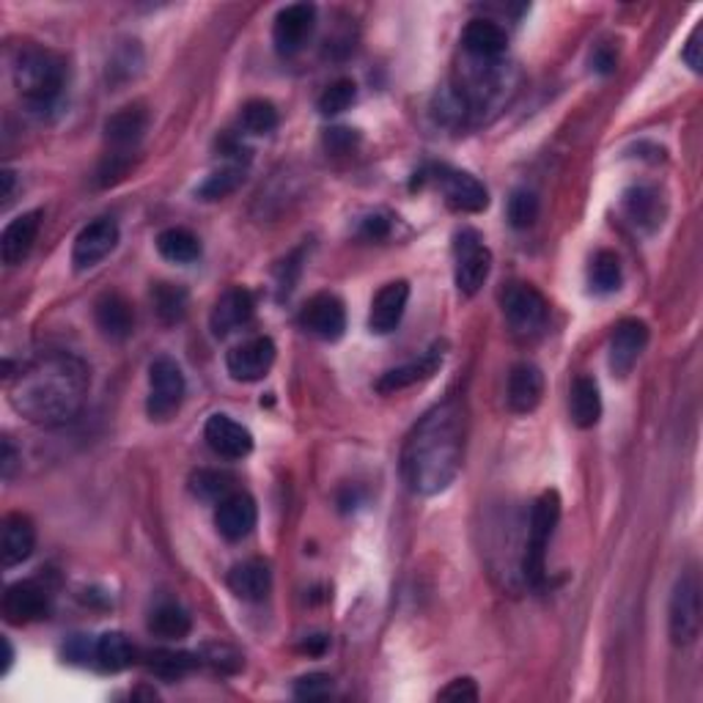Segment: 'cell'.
<instances>
[{"label": "cell", "instance_id": "f546056e", "mask_svg": "<svg viewBox=\"0 0 703 703\" xmlns=\"http://www.w3.org/2000/svg\"><path fill=\"white\" fill-rule=\"evenodd\" d=\"M569 412L574 426L580 428H593L602 417V393H599V384L593 377H577L571 382L569 393Z\"/></svg>", "mask_w": 703, "mask_h": 703}, {"label": "cell", "instance_id": "7402d4cb", "mask_svg": "<svg viewBox=\"0 0 703 703\" xmlns=\"http://www.w3.org/2000/svg\"><path fill=\"white\" fill-rule=\"evenodd\" d=\"M42 209H33V212L20 214V217L11 220L3 228V236H0V258L9 267H16L27 258V253L36 245L38 228H42Z\"/></svg>", "mask_w": 703, "mask_h": 703}, {"label": "cell", "instance_id": "83f0119b", "mask_svg": "<svg viewBox=\"0 0 703 703\" xmlns=\"http://www.w3.org/2000/svg\"><path fill=\"white\" fill-rule=\"evenodd\" d=\"M465 49L478 60H498L509 49V36L503 25L492 20H472L461 33Z\"/></svg>", "mask_w": 703, "mask_h": 703}, {"label": "cell", "instance_id": "ab89813d", "mask_svg": "<svg viewBox=\"0 0 703 703\" xmlns=\"http://www.w3.org/2000/svg\"><path fill=\"white\" fill-rule=\"evenodd\" d=\"M355 99H357L355 82L341 77V80L330 82V86L322 91V97H319V113L338 115L344 113V110H349L352 104H355Z\"/></svg>", "mask_w": 703, "mask_h": 703}, {"label": "cell", "instance_id": "484cf974", "mask_svg": "<svg viewBox=\"0 0 703 703\" xmlns=\"http://www.w3.org/2000/svg\"><path fill=\"white\" fill-rule=\"evenodd\" d=\"M439 366H443V349L434 346V349H428L426 355H421L417 360L406 362V366H399V368H390L388 373H382V377L377 379V390L384 395L399 393V390L432 377Z\"/></svg>", "mask_w": 703, "mask_h": 703}, {"label": "cell", "instance_id": "7c38bea8", "mask_svg": "<svg viewBox=\"0 0 703 703\" xmlns=\"http://www.w3.org/2000/svg\"><path fill=\"white\" fill-rule=\"evenodd\" d=\"M119 245V225L110 217H99L93 223H88L86 228L77 234L75 247H71V264L75 269H91L99 261L110 256Z\"/></svg>", "mask_w": 703, "mask_h": 703}, {"label": "cell", "instance_id": "cb8c5ba5", "mask_svg": "<svg viewBox=\"0 0 703 703\" xmlns=\"http://www.w3.org/2000/svg\"><path fill=\"white\" fill-rule=\"evenodd\" d=\"M148 130V113L141 104H130V108H121L104 121V137H108L110 146L115 148V154H124L130 148H135L143 141Z\"/></svg>", "mask_w": 703, "mask_h": 703}, {"label": "cell", "instance_id": "1f68e13d", "mask_svg": "<svg viewBox=\"0 0 703 703\" xmlns=\"http://www.w3.org/2000/svg\"><path fill=\"white\" fill-rule=\"evenodd\" d=\"M157 250L159 256L174 264H192L201 258V239L190 228L174 225V228L159 231Z\"/></svg>", "mask_w": 703, "mask_h": 703}, {"label": "cell", "instance_id": "681fc988", "mask_svg": "<svg viewBox=\"0 0 703 703\" xmlns=\"http://www.w3.org/2000/svg\"><path fill=\"white\" fill-rule=\"evenodd\" d=\"M324 648H327V637L313 635V637H308L305 646H302V651H305V654H324Z\"/></svg>", "mask_w": 703, "mask_h": 703}, {"label": "cell", "instance_id": "4dcf8cb0", "mask_svg": "<svg viewBox=\"0 0 703 703\" xmlns=\"http://www.w3.org/2000/svg\"><path fill=\"white\" fill-rule=\"evenodd\" d=\"M190 613L176 602L157 604L152 610V615H148V632L154 637H163V640H181V637L190 635Z\"/></svg>", "mask_w": 703, "mask_h": 703}, {"label": "cell", "instance_id": "4316f807", "mask_svg": "<svg viewBox=\"0 0 703 703\" xmlns=\"http://www.w3.org/2000/svg\"><path fill=\"white\" fill-rule=\"evenodd\" d=\"M624 214L632 220V225L640 231H654L662 225L665 203L654 187L637 185L624 192Z\"/></svg>", "mask_w": 703, "mask_h": 703}, {"label": "cell", "instance_id": "30bf717a", "mask_svg": "<svg viewBox=\"0 0 703 703\" xmlns=\"http://www.w3.org/2000/svg\"><path fill=\"white\" fill-rule=\"evenodd\" d=\"M316 27V9L311 3H291L278 11L272 25V44L280 55H297Z\"/></svg>", "mask_w": 703, "mask_h": 703}, {"label": "cell", "instance_id": "b9f144b4", "mask_svg": "<svg viewBox=\"0 0 703 703\" xmlns=\"http://www.w3.org/2000/svg\"><path fill=\"white\" fill-rule=\"evenodd\" d=\"M333 695V679L327 673H308L294 681V698L300 701H324Z\"/></svg>", "mask_w": 703, "mask_h": 703}, {"label": "cell", "instance_id": "ffe728a7", "mask_svg": "<svg viewBox=\"0 0 703 703\" xmlns=\"http://www.w3.org/2000/svg\"><path fill=\"white\" fill-rule=\"evenodd\" d=\"M406 302H410V283L406 280H393V283H384L377 291L371 302V313H368V327L377 335L393 333L401 324V316L406 311Z\"/></svg>", "mask_w": 703, "mask_h": 703}, {"label": "cell", "instance_id": "8992f818", "mask_svg": "<svg viewBox=\"0 0 703 703\" xmlns=\"http://www.w3.org/2000/svg\"><path fill=\"white\" fill-rule=\"evenodd\" d=\"M185 373H181L179 362L174 357L163 355L152 360L148 366V399L146 412L152 421H170L179 412L181 401H185Z\"/></svg>", "mask_w": 703, "mask_h": 703}, {"label": "cell", "instance_id": "816d5d0a", "mask_svg": "<svg viewBox=\"0 0 703 703\" xmlns=\"http://www.w3.org/2000/svg\"><path fill=\"white\" fill-rule=\"evenodd\" d=\"M11 659H14V651H11V643L3 637V668H0V673L11 668Z\"/></svg>", "mask_w": 703, "mask_h": 703}, {"label": "cell", "instance_id": "e0dca14e", "mask_svg": "<svg viewBox=\"0 0 703 703\" xmlns=\"http://www.w3.org/2000/svg\"><path fill=\"white\" fill-rule=\"evenodd\" d=\"M258 520L256 500L247 492H231L228 498H223L214 509V525H217L220 536L228 538V542H242L253 533Z\"/></svg>", "mask_w": 703, "mask_h": 703}, {"label": "cell", "instance_id": "6da1fadb", "mask_svg": "<svg viewBox=\"0 0 703 703\" xmlns=\"http://www.w3.org/2000/svg\"><path fill=\"white\" fill-rule=\"evenodd\" d=\"M88 388L91 373L80 357L47 352L9 379V401L33 426L58 428L80 415Z\"/></svg>", "mask_w": 703, "mask_h": 703}, {"label": "cell", "instance_id": "f907efd6", "mask_svg": "<svg viewBox=\"0 0 703 703\" xmlns=\"http://www.w3.org/2000/svg\"><path fill=\"white\" fill-rule=\"evenodd\" d=\"M0 181H3V190H0V198H3V203L11 201V190H14V170L5 168L3 174H0Z\"/></svg>", "mask_w": 703, "mask_h": 703}, {"label": "cell", "instance_id": "7dc6e473", "mask_svg": "<svg viewBox=\"0 0 703 703\" xmlns=\"http://www.w3.org/2000/svg\"><path fill=\"white\" fill-rule=\"evenodd\" d=\"M388 220L384 217H368L366 223H362V236H368V239H379V236L388 234Z\"/></svg>", "mask_w": 703, "mask_h": 703}, {"label": "cell", "instance_id": "836d02e7", "mask_svg": "<svg viewBox=\"0 0 703 703\" xmlns=\"http://www.w3.org/2000/svg\"><path fill=\"white\" fill-rule=\"evenodd\" d=\"M190 492L198 500H207V503H220V500L234 492V476L225 470L203 467V470H196L190 476Z\"/></svg>", "mask_w": 703, "mask_h": 703}, {"label": "cell", "instance_id": "bcb514c9", "mask_svg": "<svg viewBox=\"0 0 703 703\" xmlns=\"http://www.w3.org/2000/svg\"><path fill=\"white\" fill-rule=\"evenodd\" d=\"M593 69L599 71V75H610V71L615 69V53L607 47V44H602V47H596V53H593Z\"/></svg>", "mask_w": 703, "mask_h": 703}, {"label": "cell", "instance_id": "ba28073f", "mask_svg": "<svg viewBox=\"0 0 703 703\" xmlns=\"http://www.w3.org/2000/svg\"><path fill=\"white\" fill-rule=\"evenodd\" d=\"M503 313L509 327L522 338L542 333L547 324L549 305L542 291L531 283H511L503 291Z\"/></svg>", "mask_w": 703, "mask_h": 703}, {"label": "cell", "instance_id": "74e56055", "mask_svg": "<svg viewBox=\"0 0 703 703\" xmlns=\"http://www.w3.org/2000/svg\"><path fill=\"white\" fill-rule=\"evenodd\" d=\"M242 130L250 135H269L278 130V110L267 99H250L239 113Z\"/></svg>", "mask_w": 703, "mask_h": 703}, {"label": "cell", "instance_id": "7a4b0ae2", "mask_svg": "<svg viewBox=\"0 0 703 703\" xmlns=\"http://www.w3.org/2000/svg\"><path fill=\"white\" fill-rule=\"evenodd\" d=\"M465 406L456 399L432 406L412 426L401 448V476L412 492L432 498L454 483L465 459Z\"/></svg>", "mask_w": 703, "mask_h": 703}, {"label": "cell", "instance_id": "2e32d148", "mask_svg": "<svg viewBox=\"0 0 703 703\" xmlns=\"http://www.w3.org/2000/svg\"><path fill=\"white\" fill-rule=\"evenodd\" d=\"M203 439L223 459H245L253 450V434L231 415L214 412L203 426Z\"/></svg>", "mask_w": 703, "mask_h": 703}, {"label": "cell", "instance_id": "f35d334b", "mask_svg": "<svg viewBox=\"0 0 703 703\" xmlns=\"http://www.w3.org/2000/svg\"><path fill=\"white\" fill-rule=\"evenodd\" d=\"M538 196L533 190H527V187H520V190L511 192L509 198V207H505V214H509V223L514 225V228L525 231L531 228L533 223L538 220Z\"/></svg>", "mask_w": 703, "mask_h": 703}, {"label": "cell", "instance_id": "ee69618b", "mask_svg": "<svg viewBox=\"0 0 703 703\" xmlns=\"http://www.w3.org/2000/svg\"><path fill=\"white\" fill-rule=\"evenodd\" d=\"M701 36H703V25L698 22L695 27H692L690 38H687L684 44V53H681V58H684V64L690 66L692 71H701L703 69V55H701Z\"/></svg>", "mask_w": 703, "mask_h": 703}, {"label": "cell", "instance_id": "44dd1931", "mask_svg": "<svg viewBox=\"0 0 703 703\" xmlns=\"http://www.w3.org/2000/svg\"><path fill=\"white\" fill-rule=\"evenodd\" d=\"M93 322H97L99 333L110 341H126L135 330V311H132L130 300L119 291H104L97 302H93Z\"/></svg>", "mask_w": 703, "mask_h": 703}, {"label": "cell", "instance_id": "277c9868", "mask_svg": "<svg viewBox=\"0 0 703 703\" xmlns=\"http://www.w3.org/2000/svg\"><path fill=\"white\" fill-rule=\"evenodd\" d=\"M560 522V498L558 492L547 489L536 498L527 522L525 555H522V574L531 585H542L544 569H547V549L553 542V533Z\"/></svg>", "mask_w": 703, "mask_h": 703}, {"label": "cell", "instance_id": "3957f363", "mask_svg": "<svg viewBox=\"0 0 703 703\" xmlns=\"http://www.w3.org/2000/svg\"><path fill=\"white\" fill-rule=\"evenodd\" d=\"M66 82V64L53 49L22 44L14 55V86L31 108H53Z\"/></svg>", "mask_w": 703, "mask_h": 703}, {"label": "cell", "instance_id": "e575fe53", "mask_svg": "<svg viewBox=\"0 0 703 703\" xmlns=\"http://www.w3.org/2000/svg\"><path fill=\"white\" fill-rule=\"evenodd\" d=\"M242 181H245V168H242L239 163L223 165V168H217L214 174H209L207 179H203V185L198 187V196H201L203 201H220V198L236 192V187H239Z\"/></svg>", "mask_w": 703, "mask_h": 703}, {"label": "cell", "instance_id": "9c48e42d", "mask_svg": "<svg viewBox=\"0 0 703 703\" xmlns=\"http://www.w3.org/2000/svg\"><path fill=\"white\" fill-rule=\"evenodd\" d=\"M434 185L443 190L445 201H448L450 209L456 212H467V214H476L483 212L489 207V192L476 176L465 174V170H456V168H434Z\"/></svg>", "mask_w": 703, "mask_h": 703}, {"label": "cell", "instance_id": "5b68a950", "mask_svg": "<svg viewBox=\"0 0 703 703\" xmlns=\"http://www.w3.org/2000/svg\"><path fill=\"white\" fill-rule=\"evenodd\" d=\"M454 278L459 294L472 297L481 291L492 272V253L476 228H461L454 236Z\"/></svg>", "mask_w": 703, "mask_h": 703}, {"label": "cell", "instance_id": "d6a6232c", "mask_svg": "<svg viewBox=\"0 0 703 703\" xmlns=\"http://www.w3.org/2000/svg\"><path fill=\"white\" fill-rule=\"evenodd\" d=\"M152 305L154 313L163 324H179L187 316V305H190V297L181 286L176 283H157L152 289Z\"/></svg>", "mask_w": 703, "mask_h": 703}, {"label": "cell", "instance_id": "d4e9b609", "mask_svg": "<svg viewBox=\"0 0 703 703\" xmlns=\"http://www.w3.org/2000/svg\"><path fill=\"white\" fill-rule=\"evenodd\" d=\"M225 585L231 588L234 596L245 599V602H261V599H267L269 588H272V571L258 558L242 560V563L231 566Z\"/></svg>", "mask_w": 703, "mask_h": 703}, {"label": "cell", "instance_id": "5bb4252c", "mask_svg": "<svg viewBox=\"0 0 703 703\" xmlns=\"http://www.w3.org/2000/svg\"><path fill=\"white\" fill-rule=\"evenodd\" d=\"M300 324L302 330H308L311 335L322 341H338L346 330V311L344 302L335 294H313L311 300L302 305L300 311Z\"/></svg>", "mask_w": 703, "mask_h": 703}, {"label": "cell", "instance_id": "8fae6325", "mask_svg": "<svg viewBox=\"0 0 703 703\" xmlns=\"http://www.w3.org/2000/svg\"><path fill=\"white\" fill-rule=\"evenodd\" d=\"M275 362V344L267 335H256L242 344L231 346L225 355V368L236 382H256V379L267 377V371Z\"/></svg>", "mask_w": 703, "mask_h": 703}, {"label": "cell", "instance_id": "d590c367", "mask_svg": "<svg viewBox=\"0 0 703 703\" xmlns=\"http://www.w3.org/2000/svg\"><path fill=\"white\" fill-rule=\"evenodd\" d=\"M588 280L591 289L599 294H613L621 286V261L613 250H599L591 258V269H588Z\"/></svg>", "mask_w": 703, "mask_h": 703}, {"label": "cell", "instance_id": "f6af8a7d", "mask_svg": "<svg viewBox=\"0 0 703 703\" xmlns=\"http://www.w3.org/2000/svg\"><path fill=\"white\" fill-rule=\"evenodd\" d=\"M97 643V640H93ZM93 643L86 640L82 635H77L75 640L66 646V657L71 659V662H93Z\"/></svg>", "mask_w": 703, "mask_h": 703}, {"label": "cell", "instance_id": "603a6c76", "mask_svg": "<svg viewBox=\"0 0 703 703\" xmlns=\"http://www.w3.org/2000/svg\"><path fill=\"white\" fill-rule=\"evenodd\" d=\"M544 395V373L538 371L533 362H516L509 373V384H505V401L509 410L516 415H527L542 404Z\"/></svg>", "mask_w": 703, "mask_h": 703}, {"label": "cell", "instance_id": "9a60e30c", "mask_svg": "<svg viewBox=\"0 0 703 703\" xmlns=\"http://www.w3.org/2000/svg\"><path fill=\"white\" fill-rule=\"evenodd\" d=\"M648 344V327L640 319H624L610 335V371L615 377H629Z\"/></svg>", "mask_w": 703, "mask_h": 703}, {"label": "cell", "instance_id": "60d3db41", "mask_svg": "<svg viewBox=\"0 0 703 703\" xmlns=\"http://www.w3.org/2000/svg\"><path fill=\"white\" fill-rule=\"evenodd\" d=\"M201 662L212 665L220 673H236V670L242 668V654L234 651L231 646H225V643H209L201 651Z\"/></svg>", "mask_w": 703, "mask_h": 703}, {"label": "cell", "instance_id": "4fadbf2b", "mask_svg": "<svg viewBox=\"0 0 703 703\" xmlns=\"http://www.w3.org/2000/svg\"><path fill=\"white\" fill-rule=\"evenodd\" d=\"M0 610H3V618L14 626H25V624H33V621H42L49 610L47 591L33 580L11 582V585L5 588Z\"/></svg>", "mask_w": 703, "mask_h": 703}, {"label": "cell", "instance_id": "8d00e7d4", "mask_svg": "<svg viewBox=\"0 0 703 703\" xmlns=\"http://www.w3.org/2000/svg\"><path fill=\"white\" fill-rule=\"evenodd\" d=\"M201 657L198 654L187 651H152L148 654V670L154 676H163V679H181V676L190 673L192 668H198Z\"/></svg>", "mask_w": 703, "mask_h": 703}, {"label": "cell", "instance_id": "52a82bcc", "mask_svg": "<svg viewBox=\"0 0 703 703\" xmlns=\"http://www.w3.org/2000/svg\"><path fill=\"white\" fill-rule=\"evenodd\" d=\"M668 626L670 640L676 646H690L698 640V632H701V582H698L695 571H687L676 580L668 607Z\"/></svg>", "mask_w": 703, "mask_h": 703}, {"label": "cell", "instance_id": "f1b7e54d", "mask_svg": "<svg viewBox=\"0 0 703 703\" xmlns=\"http://www.w3.org/2000/svg\"><path fill=\"white\" fill-rule=\"evenodd\" d=\"M137 659V648L124 632H104L93 643V665L102 673H121Z\"/></svg>", "mask_w": 703, "mask_h": 703}, {"label": "cell", "instance_id": "d6986e66", "mask_svg": "<svg viewBox=\"0 0 703 703\" xmlns=\"http://www.w3.org/2000/svg\"><path fill=\"white\" fill-rule=\"evenodd\" d=\"M253 311H256V302H253V294L242 286H234V289L223 291L217 297L212 308V316H209V327L217 338H225V335L236 333L239 327H245L253 319Z\"/></svg>", "mask_w": 703, "mask_h": 703}, {"label": "cell", "instance_id": "ac0fdd59", "mask_svg": "<svg viewBox=\"0 0 703 703\" xmlns=\"http://www.w3.org/2000/svg\"><path fill=\"white\" fill-rule=\"evenodd\" d=\"M36 547V525L27 514H5L3 527H0V560H3L5 569H14V566L25 563L33 555Z\"/></svg>", "mask_w": 703, "mask_h": 703}, {"label": "cell", "instance_id": "c3c4849f", "mask_svg": "<svg viewBox=\"0 0 703 703\" xmlns=\"http://www.w3.org/2000/svg\"><path fill=\"white\" fill-rule=\"evenodd\" d=\"M16 465V454L11 439H3V456H0V470H3V478H11V470Z\"/></svg>", "mask_w": 703, "mask_h": 703}, {"label": "cell", "instance_id": "7bdbcfd3", "mask_svg": "<svg viewBox=\"0 0 703 703\" xmlns=\"http://www.w3.org/2000/svg\"><path fill=\"white\" fill-rule=\"evenodd\" d=\"M439 701H454V703H472L478 701V687L472 679H454L445 690H439Z\"/></svg>", "mask_w": 703, "mask_h": 703}]
</instances>
